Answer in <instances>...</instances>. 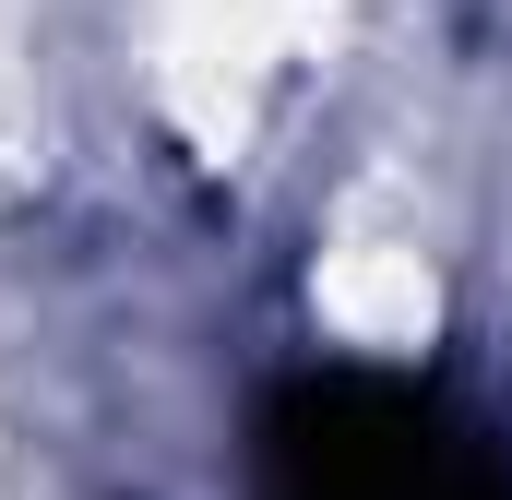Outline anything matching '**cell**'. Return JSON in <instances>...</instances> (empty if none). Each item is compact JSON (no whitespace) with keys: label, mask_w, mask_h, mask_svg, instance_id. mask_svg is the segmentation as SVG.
Segmentation results:
<instances>
[{"label":"cell","mask_w":512,"mask_h":500,"mask_svg":"<svg viewBox=\"0 0 512 500\" xmlns=\"http://www.w3.org/2000/svg\"><path fill=\"white\" fill-rule=\"evenodd\" d=\"M251 500H512V441L405 370H310L262 405Z\"/></svg>","instance_id":"6da1fadb"}]
</instances>
